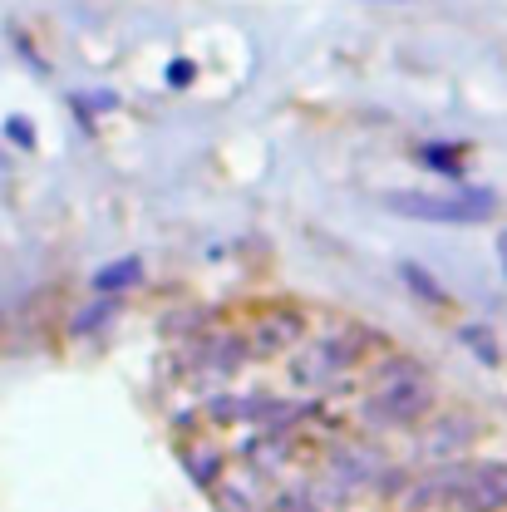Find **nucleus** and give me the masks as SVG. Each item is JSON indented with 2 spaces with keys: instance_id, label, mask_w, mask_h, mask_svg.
Instances as JSON below:
<instances>
[{
  "instance_id": "nucleus-10",
  "label": "nucleus",
  "mask_w": 507,
  "mask_h": 512,
  "mask_svg": "<svg viewBox=\"0 0 507 512\" xmlns=\"http://www.w3.org/2000/svg\"><path fill=\"white\" fill-rule=\"evenodd\" d=\"M458 345H463L468 355H478L488 370H498V365H503V345H498V340H493V330H488V325H478V320L458 325Z\"/></svg>"
},
{
  "instance_id": "nucleus-4",
  "label": "nucleus",
  "mask_w": 507,
  "mask_h": 512,
  "mask_svg": "<svg viewBox=\"0 0 507 512\" xmlns=\"http://www.w3.org/2000/svg\"><path fill=\"white\" fill-rule=\"evenodd\" d=\"M306 335H311V316L301 306L276 301V306L256 311L252 330H247V345H252V360H276V355H291Z\"/></svg>"
},
{
  "instance_id": "nucleus-15",
  "label": "nucleus",
  "mask_w": 507,
  "mask_h": 512,
  "mask_svg": "<svg viewBox=\"0 0 507 512\" xmlns=\"http://www.w3.org/2000/svg\"><path fill=\"white\" fill-rule=\"evenodd\" d=\"M266 512H320V508L306 488H286V493H276V498L266 503Z\"/></svg>"
},
{
  "instance_id": "nucleus-17",
  "label": "nucleus",
  "mask_w": 507,
  "mask_h": 512,
  "mask_svg": "<svg viewBox=\"0 0 507 512\" xmlns=\"http://www.w3.org/2000/svg\"><path fill=\"white\" fill-rule=\"evenodd\" d=\"M163 79H168V89H192V79H197V64L178 55V60H168Z\"/></svg>"
},
{
  "instance_id": "nucleus-1",
  "label": "nucleus",
  "mask_w": 507,
  "mask_h": 512,
  "mask_svg": "<svg viewBox=\"0 0 507 512\" xmlns=\"http://www.w3.org/2000/svg\"><path fill=\"white\" fill-rule=\"evenodd\" d=\"M434 409H439V380L429 375V365L384 350V360L370 370V394L360 399V419L370 429L394 434V429H419Z\"/></svg>"
},
{
  "instance_id": "nucleus-18",
  "label": "nucleus",
  "mask_w": 507,
  "mask_h": 512,
  "mask_svg": "<svg viewBox=\"0 0 507 512\" xmlns=\"http://www.w3.org/2000/svg\"><path fill=\"white\" fill-rule=\"evenodd\" d=\"M498 261H503V276H507V227L498 232Z\"/></svg>"
},
{
  "instance_id": "nucleus-16",
  "label": "nucleus",
  "mask_w": 507,
  "mask_h": 512,
  "mask_svg": "<svg viewBox=\"0 0 507 512\" xmlns=\"http://www.w3.org/2000/svg\"><path fill=\"white\" fill-rule=\"evenodd\" d=\"M0 133H5V143H15V148H35V124L25 119V114H5V124H0Z\"/></svg>"
},
{
  "instance_id": "nucleus-9",
  "label": "nucleus",
  "mask_w": 507,
  "mask_h": 512,
  "mask_svg": "<svg viewBox=\"0 0 507 512\" xmlns=\"http://www.w3.org/2000/svg\"><path fill=\"white\" fill-rule=\"evenodd\" d=\"M419 163L434 168V173L448 178V183H463V173H468V148H463V143H439V138H429V143H419Z\"/></svg>"
},
{
  "instance_id": "nucleus-13",
  "label": "nucleus",
  "mask_w": 507,
  "mask_h": 512,
  "mask_svg": "<svg viewBox=\"0 0 507 512\" xmlns=\"http://www.w3.org/2000/svg\"><path fill=\"white\" fill-rule=\"evenodd\" d=\"M207 498H212V508H217V512H266L252 493H247L242 483H232V478H222V483H217Z\"/></svg>"
},
{
  "instance_id": "nucleus-5",
  "label": "nucleus",
  "mask_w": 507,
  "mask_h": 512,
  "mask_svg": "<svg viewBox=\"0 0 507 512\" xmlns=\"http://www.w3.org/2000/svg\"><path fill=\"white\" fill-rule=\"evenodd\" d=\"M419 453L429 463H453V458H468V448L478 444L483 424L468 414V409H434L424 424H419Z\"/></svg>"
},
{
  "instance_id": "nucleus-6",
  "label": "nucleus",
  "mask_w": 507,
  "mask_h": 512,
  "mask_svg": "<svg viewBox=\"0 0 507 512\" xmlns=\"http://www.w3.org/2000/svg\"><path fill=\"white\" fill-rule=\"evenodd\" d=\"M252 360V345H247V330H212L202 345H197V370H212V375H242Z\"/></svg>"
},
{
  "instance_id": "nucleus-14",
  "label": "nucleus",
  "mask_w": 507,
  "mask_h": 512,
  "mask_svg": "<svg viewBox=\"0 0 507 512\" xmlns=\"http://www.w3.org/2000/svg\"><path fill=\"white\" fill-rule=\"evenodd\" d=\"M242 419H247V399L242 394H212L207 399V424L222 429V424H242Z\"/></svg>"
},
{
  "instance_id": "nucleus-8",
  "label": "nucleus",
  "mask_w": 507,
  "mask_h": 512,
  "mask_svg": "<svg viewBox=\"0 0 507 512\" xmlns=\"http://www.w3.org/2000/svg\"><path fill=\"white\" fill-rule=\"evenodd\" d=\"M143 276H148V266H143V256H114V261H104L94 276H89V291L94 296H128V291H138L143 286Z\"/></svg>"
},
{
  "instance_id": "nucleus-12",
  "label": "nucleus",
  "mask_w": 507,
  "mask_h": 512,
  "mask_svg": "<svg viewBox=\"0 0 507 512\" xmlns=\"http://www.w3.org/2000/svg\"><path fill=\"white\" fill-rule=\"evenodd\" d=\"M399 281H404L419 301H429V306H448V291L439 286V276H434V271H424L419 261H399Z\"/></svg>"
},
{
  "instance_id": "nucleus-2",
  "label": "nucleus",
  "mask_w": 507,
  "mask_h": 512,
  "mask_svg": "<svg viewBox=\"0 0 507 512\" xmlns=\"http://www.w3.org/2000/svg\"><path fill=\"white\" fill-rule=\"evenodd\" d=\"M380 207L404 222H434V227H483L503 212V197L478 183H458L448 192L424 188H389L380 192Z\"/></svg>"
},
{
  "instance_id": "nucleus-3",
  "label": "nucleus",
  "mask_w": 507,
  "mask_h": 512,
  "mask_svg": "<svg viewBox=\"0 0 507 512\" xmlns=\"http://www.w3.org/2000/svg\"><path fill=\"white\" fill-rule=\"evenodd\" d=\"M439 503L448 512H507V463L503 458H453L434 463Z\"/></svg>"
},
{
  "instance_id": "nucleus-11",
  "label": "nucleus",
  "mask_w": 507,
  "mask_h": 512,
  "mask_svg": "<svg viewBox=\"0 0 507 512\" xmlns=\"http://www.w3.org/2000/svg\"><path fill=\"white\" fill-rule=\"evenodd\" d=\"M114 311H119V296H94L89 306H79L69 316V335H99L114 320Z\"/></svg>"
},
{
  "instance_id": "nucleus-7",
  "label": "nucleus",
  "mask_w": 507,
  "mask_h": 512,
  "mask_svg": "<svg viewBox=\"0 0 507 512\" xmlns=\"http://www.w3.org/2000/svg\"><path fill=\"white\" fill-rule=\"evenodd\" d=\"M178 463L192 478V488H202V493H212L227 478V448H217L212 439H183L178 444Z\"/></svg>"
}]
</instances>
